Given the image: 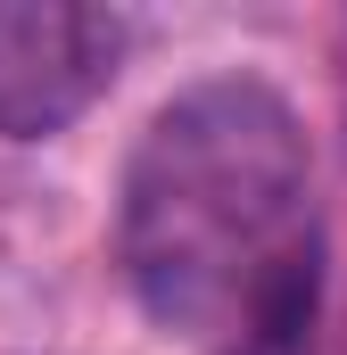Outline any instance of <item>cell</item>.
I'll return each mask as SVG.
<instances>
[{
	"label": "cell",
	"mask_w": 347,
	"mask_h": 355,
	"mask_svg": "<svg viewBox=\"0 0 347 355\" xmlns=\"http://www.w3.org/2000/svg\"><path fill=\"white\" fill-rule=\"evenodd\" d=\"M116 257L149 322L232 355H306L323 248L298 107L257 75L174 91L124 157Z\"/></svg>",
	"instance_id": "cell-1"
},
{
	"label": "cell",
	"mask_w": 347,
	"mask_h": 355,
	"mask_svg": "<svg viewBox=\"0 0 347 355\" xmlns=\"http://www.w3.org/2000/svg\"><path fill=\"white\" fill-rule=\"evenodd\" d=\"M124 17L83 0H0V141H50L108 91Z\"/></svg>",
	"instance_id": "cell-2"
}]
</instances>
